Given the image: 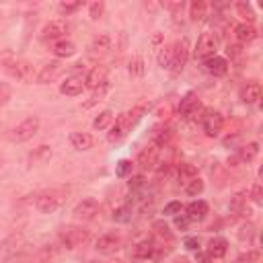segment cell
I'll use <instances>...</instances> for the list:
<instances>
[{
    "label": "cell",
    "mask_w": 263,
    "mask_h": 263,
    "mask_svg": "<svg viewBox=\"0 0 263 263\" xmlns=\"http://www.w3.org/2000/svg\"><path fill=\"white\" fill-rule=\"evenodd\" d=\"M222 125H224V119H222V115H220L218 111H214V109H204L202 127H204V132H206V136H210V138L220 136Z\"/></svg>",
    "instance_id": "obj_4"
},
{
    "label": "cell",
    "mask_w": 263,
    "mask_h": 263,
    "mask_svg": "<svg viewBox=\"0 0 263 263\" xmlns=\"http://www.w3.org/2000/svg\"><path fill=\"white\" fill-rule=\"evenodd\" d=\"M31 159H33V161H37V159H43V161L51 159V148H49V146H39L37 152L31 156Z\"/></svg>",
    "instance_id": "obj_44"
},
{
    "label": "cell",
    "mask_w": 263,
    "mask_h": 263,
    "mask_svg": "<svg viewBox=\"0 0 263 263\" xmlns=\"http://www.w3.org/2000/svg\"><path fill=\"white\" fill-rule=\"evenodd\" d=\"M228 251V241L222 239V236H214V239H210L208 243V257H214V259H220L224 257Z\"/></svg>",
    "instance_id": "obj_19"
},
{
    "label": "cell",
    "mask_w": 263,
    "mask_h": 263,
    "mask_svg": "<svg viewBox=\"0 0 263 263\" xmlns=\"http://www.w3.org/2000/svg\"><path fill=\"white\" fill-rule=\"evenodd\" d=\"M189 60V43L187 39H179L173 43V64H171V72L179 74L183 68H185Z\"/></svg>",
    "instance_id": "obj_7"
},
{
    "label": "cell",
    "mask_w": 263,
    "mask_h": 263,
    "mask_svg": "<svg viewBox=\"0 0 263 263\" xmlns=\"http://www.w3.org/2000/svg\"><path fill=\"white\" fill-rule=\"evenodd\" d=\"M111 49V37L109 35H97L91 43V56H105Z\"/></svg>",
    "instance_id": "obj_21"
},
{
    "label": "cell",
    "mask_w": 263,
    "mask_h": 263,
    "mask_svg": "<svg viewBox=\"0 0 263 263\" xmlns=\"http://www.w3.org/2000/svg\"><path fill=\"white\" fill-rule=\"evenodd\" d=\"M107 76H109V70L105 66H95L87 78H85V85L91 89V91H97V89H103L107 87Z\"/></svg>",
    "instance_id": "obj_12"
},
{
    "label": "cell",
    "mask_w": 263,
    "mask_h": 263,
    "mask_svg": "<svg viewBox=\"0 0 263 263\" xmlns=\"http://www.w3.org/2000/svg\"><path fill=\"white\" fill-rule=\"evenodd\" d=\"M113 119H115L113 111H111V109H105V111H101V113L95 117L93 127H95V129H107V127L113 123Z\"/></svg>",
    "instance_id": "obj_28"
},
{
    "label": "cell",
    "mask_w": 263,
    "mask_h": 263,
    "mask_svg": "<svg viewBox=\"0 0 263 263\" xmlns=\"http://www.w3.org/2000/svg\"><path fill=\"white\" fill-rule=\"evenodd\" d=\"M183 245H185V249H189V251H198L200 249V239L198 236H187Z\"/></svg>",
    "instance_id": "obj_49"
},
{
    "label": "cell",
    "mask_w": 263,
    "mask_h": 263,
    "mask_svg": "<svg viewBox=\"0 0 263 263\" xmlns=\"http://www.w3.org/2000/svg\"><path fill=\"white\" fill-rule=\"evenodd\" d=\"M87 239H89V232L83 230V228H76V226H66L60 232V241H62V245L66 249L81 247L83 243H87Z\"/></svg>",
    "instance_id": "obj_5"
},
{
    "label": "cell",
    "mask_w": 263,
    "mask_h": 263,
    "mask_svg": "<svg viewBox=\"0 0 263 263\" xmlns=\"http://www.w3.org/2000/svg\"><path fill=\"white\" fill-rule=\"evenodd\" d=\"M9 99H11V89H9L7 85L0 83V107H3V105H7Z\"/></svg>",
    "instance_id": "obj_46"
},
{
    "label": "cell",
    "mask_w": 263,
    "mask_h": 263,
    "mask_svg": "<svg viewBox=\"0 0 263 263\" xmlns=\"http://www.w3.org/2000/svg\"><path fill=\"white\" fill-rule=\"evenodd\" d=\"M171 64H173V45H165L159 54V66L171 70Z\"/></svg>",
    "instance_id": "obj_31"
},
{
    "label": "cell",
    "mask_w": 263,
    "mask_h": 263,
    "mask_svg": "<svg viewBox=\"0 0 263 263\" xmlns=\"http://www.w3.org/2000/svg\"><path fill=\"white\" fill-rule=\"evenodd\" d=\"M62 195L60 193H56V191H47V193H41L39 198H37V202H35V206H37V210L41 214H54L56 210H60L62 208Z\"/></svg>",
    "instance_id": "obj_9"
},
{
    "label": "cell",
    "mask_w": 263,
    "mask_h": 263,
    "mask_svg": "<svg viewBox=\"0 0 263 263\" xmlns=\"http://www.w3.org/2000/svg\"><path fill=\"white\" fill-rule=\"evenodd\" d=\"M169 138H171V129H161V132H156V134H154L152 144L159 146V148H163V146L169 142Z\"/></svg>",
    "instance_id": "obj_37"
},
{
    "label": "cell",
    "mask_w": 263,
    "mask_h": 263,
    "mask_svg": "<svg viewBox=\"0 0 263 263\" xmlns=\"http://www.w3.org/2000/svg\"><path fill=\"white\" fill-rule=\"evenodd\" d=\"M216 49H218V37L214 33H202L195 45V58L200 60H208L216 56Z\"/></svg>",
    "instance_id": "obj_6"
},
{
    "label": "cell",
    "mask_w": 263,
    "mask_h": 263,
    "mask_svg": "<svg viewBox=\"0 0 263 263\" xmlns=\"http://www.w3.org/2000/svg\"><path fill=\"white\" fill-rule=\"evenodd\" d=\"M132 218V208L129 206H121L113 212V220L115 222H127Z\"/></svg>",
    "instance_id": "obj_35"
},
{
    "label": "cell",
    "mask_w": 263,
    "mask_h": 263,
    "mask_svg": "<svg viewBox=\"0 0 263 263\" xmlns=\"http://www.w3.org/2000/svg\"><path fill=\"white\" fill-rule=\"evenodd\" d=\"M241 99H243V103H247V105L257 103V101L261 99V85H259V83H247V85L243 87V91H241Z\"/></svg>",
    "instance_id": "obj_23"
},
{
    "label": "cell",
    "mask_w": 263,
    "mask_h": 263,
    "mask_svg": "<svg viewBox=\"0 0 263 263\" xmlns=\"http://www.w3.org/2000/svg\"><path fill=\"white\" fill-rule=\"evenodd\" d=\"M51 51H54L56 58H70V56L76 54V45L72 41H68V39H60L54 47H51Z\"/></svg>",
    "instance_id": "obj_26"
},
{
    "label": "cell",
    "mask_w": 263,
    "mask_h": 263,
    "mask_svg": "<svg viewBox=\"0 0 263 263\" xmlns=\"http://www.w3.org/2000/svg\"><path fill=\"white\" fill-rule=\"evenodd\" d=\"M181 208H183L181 202H169L163 210V214L165 216H177V214H181Z\"/></svg>",
    "instance_id": "obj_41"
},
{
    "label": "cell",
    "mask_w": 263,
    "mask_h": 263,
    "mask_svg": "<svg viewBox=\"0 0 263 263\" xmlns=\"http://www.w3.org/2000/svg\"><path fill=\"white\" fill-rule=\"evenodd\" d=\"M83 7V3L81 0H76V3H60V13H64V15H70V13H74V11H78Z\"/></svg>",
    "instance_id": "obj_42"
},
{
    "label": "cell",
    "mask_w": 263,
    "mask_h": 263,
    "mask_svg": "<svg viewBox=\"0 0 263 263\" xmlns=\"http://www.w3.org/2000/svg\"><path fill=\"white\" fill-rule=\"evenodd\" d=\"M236 11H239L241 17H245L249 23L255 19V13H253V7L249 3H236Z\"/></svg>",
    "instance_id": "obj_38"
},
{
    "label": "cell",
    "mask_w": 263,
    "mask_h": 263,
    "mask_svg": "<svg viewBox=\"0 0 263 263\" xmlns=\"http://www.w3.org/2000/svg\"><path fill=\"white\" fill-rule=\"evenodd\" d=\"M83 81H81V78H68V81L66 83H62L60 85V93L62 95H68V97H76V95H81L83 93Z\"/></svg>",
    "instance_id": "obj_25"
},
{
    "label": "cell",
    "mask_w": 263,
    "mask_h": 263,
    "mask_svg": "<svg viewBox=\"0 0 263 263\" xmlns=\"http://www.w3.org/2000/svg\"><path fill=\"white\" fill-rule=\"evenodd\" d=\"M247 191H241V193H234L232 198H230V212H234V214H241V212H245V208H247Z\"/></svg>",
    "instance_id": "obj_29"
},
{
    "label": "cell",
    "mask_w": 263,
    "mask_h": 263,
    "mask_svg": "<svg viewBox=\"0 0 263 263\" xmlns=\"http://www.w3.org/2000/svg\"><path fill=\"white\" fill-rule=\"evenodd\" d=\"M193 177H198V169H195L193 165H189V163H181V165L177 167V181H179L181 187H185Z\"/></svg>",
    "instance_id": "obj_22"
},
{
    "label": "cell",
    "mask_w": 263,
    "mask_h": 263,
    "mask_svg": "<svg viewBox=\"0 0 263 263\" xmlns=\"http://www.w3.org/2000/svg\"><path fill=\"white\" fill-rule=\"evenodd\" d=\"M97 212H99V202L95 200V198H85V200H81L76 206H74V218L76 220H93L95 216H97Z\"/></svg>",
    "instance_id": "obj_8"
},
{
    "label": "cell",
    "mask_w": 263,
    "mask_h": 263,
    "mask_svg": "<svg viewBox=\"0 0 263 263\" xmlns=\"http://www.w3.org/2000/svg\"><path fill=\"white\" fill-rule=\"evenodd\" d=\"M177 263H191L189 259H185V257H181V259H177Z\"/></svg>",
    "instance_id": "obj_51"
},
{
    "label": "cell",
    "mask_w": 263,
    "mask_h": 263,
    "mask_svg": "<svg viewBox=\"0 0 263 263\" xmlns=\"http://www.w3.org/2000/svg\"><path fill=\"white\" fill-rule=\"evenodd\" d=\"M253 236H255V226H253V224H249V222H247V224H243V226H241V230H239V239H241L243 243H245V241H247V243H251V241H253Z\"/></svg>",
    "instance_id": "obj_36"
},
{
    "label": "cell",
    "mask_w": 263,
    "mask_h": 263,
    "mask_svg": "<svg viewBox=\"0 0 263 263\" xmlns=\"http://www.w3.org/2000/svg\"><path fill=\"white\" fill-rule=\"evenodd\" d=\"M259 154V144L257 142H249L247 146H241L239 148V154H236V161L241 163H253Z\"/></svg>",
    "instance_id": "obj_24"
},
{
    "label": "cell",
    "mask_w": 263,
    "mask_h": 263,
    "mask_svg": "<svg viewBox=\"0 0 263 263\" xmlns=\"http://www.w3.org/2000/svg\"><path fill=\"white\" fill-rule=\"evenodd\" d=\"M132 169H134V163L127 161V159H123V161H119V163L115 165V175H117V177H127V175H132Z\"/></svg>",
    "instance_id": "obj_34"
},
{
    "label": "cell",
    "mask_w": 263,
    "mask_h": 263,
    "mask_svg": "<svg viewBox=\"0 0 263 263\" xmlns=\"http://www.w3.org/2000/svg\"><path fill=\"white\" fill-rule=\"evenodd\" d=\"M152 228L156 230V234H161V236H165V239H173V234H171V230H169V226L163 222V220H156L154 224H152Z\"/></svg>",
    "instance_id": "obj_40"
},
{
    "label": "cell",
    "mask_w": 263,
    "mask_h": 263,
    "mask_svg": "<svg viewBox=\"0 0 263 263\" xmlns=\"http://www.w3.org/2000/svg\"><path fill=\"white\" fill-rule=\"evenodd\" d=\"M62 72H64L62 62L54 60V62H49V64H45V66L41 68V72L35 76V81H37V85H47V83H51V81H56V78H58Z\"/></svg>",
    "instance_id": "obj_14"
},
{
    "label": "cell",
    "mask_w": 263,
    "mask_h": 263,
    "mask_svg": "<svg viewBox=\"0 0 263 263\" xmlns=\"http://www.w3.org/2000/svg\"><path fill=\"white\" fill-rule=\"evenodd\" d=\"M200 109H202V101H200L198 93H187L185 97L181 99V103H179V115L185 117V119L191 117V115H195Z\"/></svg>",
    "instance_id": "obj_13"
},
{
    "label": "cell",
    "mask_w": 263,
    "mask_h": 263,
    "mask_svg": "<svg viewBox=\"0 0 263 263\" xmlns=\"http://www.w3.org/2000/svg\"><path fill=\"white\" fill-rule=\"evenodd\" d=\"M152 255H154V243L148 241V239L140 241V243L136 245V249H134V257H136V259H150Z\"/></svg>",
    "instance_id": "obj_27"
},
{
    "label": "cell",
    "mask_w": 263,
    "mask_h": 263,
    "mask_svg": "<svg viewBox=\"0 0 263 263\" xmlns=\"http://www.w3.org/2000/svg\"><path fill=\"white\" fill-rule=\"evenodd\" d=\"M103 11H105V5H103V3H93L91 9H89V17H91L93 21H97V19L103 15Z\"/></svg>",
    "instance_id": "obj_43"
},
{
    "label": "cell",
    "mask_w": 263,
    "mask_h": 263,
    "mask_svg": "<svg viewBox=\"0 0 263 263\" xmlns=\"http://www.w3.org/2000/svg\"><path fill=\"white\" fill-rule=\"evenodd\" d=\"M198 255H195V263H208V255H204V253H200V251H195Z\"/></svg>",
    "instance_id": "obj_50"
},
{
    "label": "cell",
    "mask_w": 263,
    "mask_h": 263,
    "mask_svg": "<svg viewBox=\"0 0 263 263\" xmlns=\"http://www.w3.org/2000/svg\"><path fill=\"white\" fill-rule=\"evenodd\" d=\"M202 68H204V72L212 74V76H224L228 72V62L220 56H212L202 62Z\"/></svg>",
    "instance_id": "obj_16"
},
{
    "label": "cell",
    "mask_w": 263,
    "mask_h": 263,
    "mask_svg": "<svg viewBox=\"0 0 263 263\" xmlns=\"http://www.w3.org/2000/svg\"><path fill=\"white\" fill-rule=\"evenodd\" d=\"M5 70L9 72V76L17 78V81L21 83H33V78H35V70L29 62H25V60H5Z\"/></svg>",
    "instance_id": "obj_2"
},
{
    "label": "cell",
    "mask_w": 263,
    "mask_h": 263,
    "mask_svg": "<svg viewBox=\"0 0 263 263\" xmlns=\"http://www.w3.org/2000/svg\"><path fill=\"white\" fill-rule=\"evenodd\" d=\"M185 216L189 218V222H202L208 216V204L204 200H195L185 208Z\"/></svg>",
    "instance_id": "obj_17"
},
{
    "label": "cell",
    "mask_w": 263,
    "mask_h": 263,
    "mask_svg": "<svg viewBox=\"0 0 263 263\" xmlns=\"http://www.w3.org/2000/svg\"><path fill=\"white\" fill-rule=\"evenodd\" d=\"M39 125H41V121H39V117H27V119H23L15 129H13V140L15 142H27V140H31L37 132H39Z\"/></svg>",
    "instance_id": "obj_3"
},
{
    "label": "cell",
    "mask_w": 263,
    "mask_h": 263,
    "mask_svg": "<svg viewBox=\"0 0 263 263\" xmlns=\"http://www.w3.org/2000/svg\"><path fill=\"white\" fill-rule=\"evenodd\" d=\"M144 113H146V105H138V107H134L132 111H125V113L117 115V117L113 119L111 132L107 134V140H109L111 144L123 140V138L127 136V132H132V127H134V125L142 119Z\"/></svg>",
    "instance_id": "obj_1"
},
{
    "label": "cell",
    "mask_w": 263,
    "mask_h": 263,
    "mask_svg": "<svg viewBox=\"0 0 263 263\" xmlns=\"http://www.w3.org/2000/svg\"><path fill=\"white\" fill-rule=\"evenodd\" d=\"M183 191H185L187 195H193V198H195V195H200V193L204 191V181H202L200 177H193V179L187 183V185L183 187Z\"/></svg>",
    "instance_id": "obj_32"
},
{
    "label": "cell",
    "mask_w": 263,
    "mask_h": 263,
    "mask_svg": "<svg viewBox=\"0 0 263 263\" xmlns=\"http://www.w3.org/2000/svg\"><path fill=\"white\" fill-rule=\"evenodd\" d=\"M146 68H144V58L142 56H134L129 60V74L132 76H144Z\"/></svg>",
    "instance_id": "obj_33"
},
{
    "label": "cell",
    "mask_w": 263,
    "mask_h": 263,
    "mask_svg": "<svg viewBox=\"0 0 263 263\" xmlns=\"http://www.w3.org/2000/svg\"><path fill=\"white\" fill-rule=\"evenodd\" d=\"M144 175H136V177H132L129 179V189H140V187H144Z\"/></svg>",
    "instance_id": "obj_47"
},
{
    "label": "cell",
    "mask_w": 263,
    "mask_h": 263,
    "mask_svg": "<svg viewBox=\"0 0 263 263\" xmlns=\"http://www.w3.org/2000/svg\"><path fill=\"white\" fill-rule=\"evenodd\" d=\"M206 11H208V5L202 3V0H193V3L189 5V17L191 21H204L206 19Z\"/></svg>",
    "instance_id": "obj_30"
},
{
    "label": "cell",
    "mask_w": 263,
    "mask_h": 263,
    "mask_svg": "<svg viewBox=\"0 0 263 263\" xmlns=\"http://www.w3.org/2000/svg\"><path fill=\"white\" fill-rule=\"evenodd\" d=\"M66 31H68L66 21H60V19L49 21L45 27L41 29V39L43 41H56V39H62Z\"/></svg>",
    "instance_id": "obj_11"
},
{
    "label": "cell",
    "mask_w": 263,
    "mask_h": 263,
    "mask_svg": "<svg viewBox=\"0 0 263 263\" xmlns=\"http://www.w3.org/2000/svg\"><path fill=\"white\" fill-rule=\"evenodd\" d=\"M234 37H236V41H239V43H251L257 37V29L253 27L251 23H241V25H236Z\"/></svg>",
    "instance_id": "obj_20"
},
{
    "label": "cell",
    "mask_w": 263,
    "mask_h": 263,
    "mask_svg": "<svg viewBox=\"0 0 263 263\" xmlns=\"http://www.w3.org/2000/svg\"><path fill=\"white\" fill-rule=\"evenodd\" d=\"M119 247H121V236H119L117 232L103 234V236H99L97 243H95V249H97L99 253H103V255H111V253H115Z\"/></svg>",
    "instance_id": "obj_10"
},
{
    "label": "cell",
    "mask_w": 263,
    "mask_h": 263,
    "mask_svg": "<svg viewBox=\"0 0 263 263\" xmlns=\"http://www.w3.org/2000/svg\"><path fill=\"white\" fill-rule=\"evenodd\" d=\"M159 152H161V148L159 146H154L152 142L138 154V167L142 169V171H150V169H154V165H156V161H159Z\"/></svg>",
    "instance_id": "obj_15"
},
{
    "label": "cell",
    "mask_w": 263,
    "mask_h": 263,
    "mask_svg": "<svg viewBox=\"0 0 263 263\" xmlns=\"http://www.w3.org/2000/svg\"><path fill=\"white\" fill-rule=\"evenodd\" d=\"M259 261V251L257 249H249L247 253L239 255V259H236V263H257Z\"/></svg>",
    "instance_id": "obj_39"
},
{
    "label": "cell",
    "mask_w": 263,
    "mask_h": 263,
    "mask_svg": "<svg viewBox=\"0 0 263 263\" xmlns=\"http://www.w3.org/2000/svg\"><path fill=\"white\" fill-rule=\"evenodd\" d=\"M251 200L255 204H261L263 202V189H261V183H253V187H251Z\"/></svg>",
    "instance_id": "obj_45"
},
{
    "label": "cell",
    "mask_w": 263,
    "mask_h": 263,
    "mask_svg": "<svg viewBox=\"0 0 263 263\" xmlns=\"http://www.w3.org/2000/svg\"><path fill=\"white\" fill-rule=\"evenodd\" d=\"M175 226L179 230H187L189 228V218L185 214H183V216H175Z\"/></svg>",
    "instance_id": "obj_48"
},
{
    "label": "cell",
    "mask_w": 263,
    "mask_h": 263,
    "mask_svg": "<svg viewBox=\"0 0 263 263\" xmlns=\"http://www.w3.org/2000/svg\"><path fill=\"white\" fill-rule=\"evenodd\" d=\"M70 144H72V148L85 152L95 146V138L91 134H87V132H74V134H70Z\"/></svg>",
    "instance_id": "obj_18"
}]
</instances>
